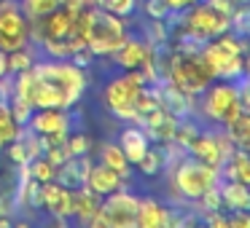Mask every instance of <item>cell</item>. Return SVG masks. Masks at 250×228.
Returning a JSON list of instances; mask_svg holds the SVG:
<instances>
[{"mask_svg": "<svg viewBox=\"0 0 250 228\" xmlns=\"http://www.w3.org/2000/svg\"><path fill=\"white\" fill-rule=\"evenodd\" d=\"M38 59V46H22L17 51H8L6 54V76H14V73H22V70H30L33 62Z\"/></svg>", "mask_w": 250, "mask_h": 228, "instance_id": "44dd1931", "label": "cell"}, {"mask_svg": "<svg viewBox=\"0 0 250 228\" xmlns=\"http://www.w3.org/2000/svg\"><path fill=\"white\" fill-rule=\"evenodd\" d=\"M27 129L38 137H65L73 129V115L65 108H35Z\"/></svg>", "mask_w": 250, "mask_h": 228, "instance_id": "30bf717a", "label": "cell"}, {"mask_svg": "<svg viewBox=\"0 0 250 228\" xmlns=\"http://www.w3.org/2000/svg\"><path fill=\"white\" fill-rule=\"evenodd\" d=\"M89 167H92V158H89V153H83V156H70L65 164H60V167H57L54 180H57L60 185H65V188L76 190V188H81V185H86Z\"/></svg>", "mask_w": 250, "mask_h": 228, "instance_id": "5bb4252c", "label": "cell"}, {"mask_svg": "<svg viewBox=\"0 0 250 228\" xmlns=\"http://www.w3.org/2000/svg\"><path fill=\"white\" fill-rule=\"evenodd\" d=\"M218 193H221V209H226V212L250 209L248 185L237 183V180H221V183H218Z\"/></svg>", "mask_w": 250, "mask_h": 228, "instance_id": "ac0fdd59", "label": "cell"}, {"mask_svg": "<svg viewBox=\"0 0 250 228\" xmlns=\"http://www.w3.org/2000/svg\"><path fill=\"white\" fill-rule=\"evenodd\" d=\"M169 223V209L164 201L153 199V196H137V215L135 226L137 228H162Z\"/></svg>", "mask_w": 250, "mask_h": 228, "instance_id": "9a60e30c", "label": "cell"}, {"mask_svg": "<svg viewBox=\"0 0 250 228\" xmlns=\"http://www.w3.org/2000/svg\"><path fill=\"white\" fill-rule=\"evenodd\" d=\"M86 83V70L70 59H35L30 67V105L70 110L81 102Z\"/></svg>", "mask_w": 250, "mask_h": 228, "instance_id": "6da1fadb", "label": "cell"}, {"mask_svg": "<svg viewBox=\"0 0 250 228\" xmlns=\"http://www.w3.org/2000/svg\"><path fill=\"white\" fill-rule=\"evenodd\" d=\"M100 161H103L105 167H110V169H116V172H121L124 177H129L132 164L126 161L124 151L119 148V142H116V140H105V142H100Z\"/></svg>", "mask_w": 250, "mask_h": 228, "instance_id": "ffe728a7", "label": "cell"}, {"mask_svg": "<svg viewBox=\"0 0 250 228\" xmlns=\"http://www.w3.org/2000/svg\"><path fill=\"white\" fill-rule=\"evenodd\" d=\"M248 110L239 102L237 81H212L205 92L196 97V115L202 124L226 129L231 121H237Z\"/></svg>", "mask_w": 250, "mask_h": 228, "instance_id": "7a4b0ae2", "label": "cell"}, {"mask_svg": "<svg viewBox=\"0 0 250 228\" xmlns=\"http://www.w3.org/2000/svg\"><path fill=\"white\" fill-rule=\"evenodd\" d=\"M207 6H212L215 11H221V14H226V17H231V11L237 8V3L234 0H205Z\"/></svg>", "mask_w": 250, "mask_h": 228, "instance_id": "f546056e", "label": "cell"}, {"mask_svg": "<svg viewBox=\"0 0 250 228\" xmlns=\"http://www.w3.org/2000/svg\"><path fill=\"white\" fill-rule=\"evenodd\" d=\"M194 3H199V0H167L169 11H186V8L194 6Z\"/></svg>", "mask_w": 250, "mask_h": 228, "instance_id": "4dcf8cb0", "label": "cell"}, {"mask_svg": "<svg viewBox=\"0 0 250 228\" xmlns=\"http://www.w3.org/2000/svg\"><path fill=\"white\" fill-rule=\"evenodd\" d=\"M124 185H126V177L121 172L105 167L103 161H97V164L92 161L89 174H86V188L89 190H94L97 196H108V193H113V190L124 188Z\"/></svg>", "mask_w": 250, "mask_h": 228, "instance_id": "4fadbf2b", "label": "cell"}, {"mask_svg": "<svg viewBox=\"0 0 250 228\" xmlns=\"http://www.w3.org/2000/svg\"><path fill=\"white\" fill-rule=\"evenodd\" d=\"M0 169H3V164H0Z\"/></svg>", "mask_w": 250, "mask_h": 228, "instance_id": "836d02e7", "label": "cell"}, {"mask_svg": "<svg viewBox=\"0 0 250 228\" xmlns=\"http://www.w3.org/2000/svg\"><path fill=\"white\" fill-rule=\"evenodd\" d=\"M234 3H237V6H248V0H234Z\"/></svg>", "mask_w": 250, "mask_h": 228, "instance_id": "d6a6232c", "label": "cell"}, {"mask_svg": "<svg viewBox=\"0 0 250 228\" xmlns=\"http://www.w3.org/2000/svg\"><path fill=\"white\" fill-rule=\"evenodd\" d=\"M143 11H146L148 19H167L169 17L167 0H143Z\"/></svg>", "mask_w": 250, "mask_h": 228, "instance_id": "f1b7e54d", "label": "cell"}, {"mask_svg": "<svg viewBox=\"0 0 250 228\" xmlns=\"http://www.w3.org/2000/svg\"><path fill=\"white\" fill-rule=\"evenodd\" d=\"M129 38L126 19L105 11L103 6L89 8V27H86V49L94 57H110L119 46Z\"/></svg>", "mask_w": 250, "mask_h": 228, "instance_id": "5b68a950", "label": "cell"}, {"mask_svg": "<svg viewBox=\"0 0 250 228\" xmlns=\"http://www.w3.org/2000/svg\"><path fill=\"white\" fill-rule=\"evenodd\" d=\"M27 174L33 180H38V183H51L54 174H57V167L46 156H35L33 161L27 164Z\"/></svg>", "mask_w": 250, "mask_h": 228, "instance_id": "484cf974", "label": "cell"}, {"mask_svg": "<svg viewBox=\"0 0 250 228\" xmlns=\"http://www.w3.org/2000/svg\"><path fill=\"white\" fill-rule=\"evenodd\" d=\"M43 156L49 158L54 167H60V164H65L67 158H70V153H67V145H65V140H62V142H51V145H46Z\"/></svg>", "mask_w": 250, "mask_h": 228, "instance_id": "83f0119b", "label": "cell"}, {"mask_svg": "<svg viewBox=\"0 0 250 228\" xmlns=\"http://www.w3.org/2000/svg\"><path fill=\"white\" fill-rule=\"evenodd\" d=\"M119 148L124 151V156H126V161L129 164H137L143 158V153L151 148V140H148V134H146V129L143 126H137V124H132V126H124V129L119 132Z\"/></svg>", "mask_w": 250, "mask_h": 228, "instance_id": "2e32d148", "label": "cell"}, {"mask_svg": "<svg viewBox=\"0 0 250 228\" xmlns=\"http://www.w3.org/2000/svg\"><path fill=\"white\" fill-rule=\"evenodd\" d=\"M137 215V193L129 188H119L113 193L100 199V209L89 226H103V228H135Z\"/></svg>", "mask_w": 250, "mask_h": 228, "instance_id": "8992f818", "label": "cell"}, {"mask_svg": "<svg viewBox=\"0 0 250 228\" xmlns=\"http://www.w3.org/2000/svg\"><path fill=\"white\" fill-rule=\"evenodd\" d=\"M164 81H169L172 86H178L180 92L191 94V97H199L215 78L207 70L199 54H183V51L167 49V54H164Z\"/></svg>", "mask_w": 250, "mask_h": 228, "instance_id": "277c9868", "label": "cell"}, {"mask_svg": "<svg viewBox=\"0 0 250 228\" xmlns=\"http://www.w3.org/2000/svg\"><path fill=\"white\" fill-rule=\"evenodd\" d=\"M30 43V19L17 0H0V51H17Z\"/></svg>", "mask_w": 250, "mask_h": 228, "instance_id": "9c48e42d", "label": "cell"}, {"mask_svg": "<svg viewBox=\"0 0 250 228\" xmlns=\"http://www.w3.org/2000/svg\"><path fill=\"white\" fill-rule=\"evenodd\" d=\"M41 209H46L57 223H65L73 217V190L60 185L57 180L41 183Z\"/></svg>", "mask_w": 250, "mask_h": 228, "instance_id": "8fae6325", "label": "cell"}, {"mask_svg": "<svg viewBox=\"0 0 250 228\" xmlns=\"http://www.w3.org/2000/svg\"><path fill=\"white\" fill-rule=\"evenodd\" d=\"M199 57L207 65V70L212 73L215 81H237L239 76H248V62H245V57L226 51L215 38L202 43Z\"/></svg>", "mask_w": 250, "mask_h": 228, "instance_id": "ba28073f", "label": "cell"}, {"mask_svg": "<svg viewBox=\"0 0 250 228\" xmlns=\"http://www.w3.org/2000/svg\"><path fill=\"white\" fill-rule=\"evenodd\" d=\"M17 3L30 22H35V19L46 17L49 11H54L57 6H62V0H17Z\"/></svg>", "mask_w": 250, "mask_h": 228, "instance_id": "603a6c76", "label": "cell"}, {"mask_svg": "<svg viewBox=\"0 0 250 228\" xmlns=\"http://www.w3.org/2000/svg\"><path fill=\"white\" fill-rule=\"evenodd\" d=\"M140 86L129 83L124 76H110L103 86V105L113 118L119 121H129V124H137V110H135V99Z\"/></svg>", "mask_w": 250, "mask_h": 228, "instance_id": "52a82bcc", "label": "cell"}, {"mask_svg": "<svg viewBox=\"0 0 250 228\" xmlns=\"http://www.w3.org/2000/svg\"><path fill=\"white\" fill-rule=\"evenodd\" d=\"M132 167H135L137 172L143 174V177H156V174H162V169H167V161H164L162 145L148 148V151L143 153V158H140V161H137V164H132Z\"/></svg>", "mask_w": 250, "mask_h": 228, "instance_id": "7402d4cb", "label": "cell"}, {"mask_svg": "<svg viewBox=\"0 0 250 228\" xmlns=\"http://www.w3.org/2000/svg\"><path fill=\"white\" fill-rule=\"evenodd\" d=\"M100 199H103V196L89 190L86 185L76 188L73 190V220L89 226V223L94 220V215H97V209H100Z\"/></svg>", "mask_w": 250, "mask_h": 228, "instance_id": "d6986e66", "label": "cell"}, {"mask_svg": "<svg viewBox=\"0 0 250 228\" xmlns=\"http://www.w3.org/2000/svg\"><path fill=\"white\" fill-rule=\"evenodd\" d=\"M0 212H11V207H8V199L3 193H0Z\"/></svg>", "mask_w": 250, "mask_h": 228, "instance_id": "1f68e13d", "label": "cell"}, {"mask_svg": "<svg viewBox=\"0 0 250 228\" xmlns=\"http://www.w3.org/2000/svg\"><path fill=\"white\" fill-rule=\"evenodd\" d=\"M97 6H103L105 11L116 14L121 19H129L137 11V0H97Z\"/></svg>", "mask_w": 250, "mask_h": 228, "instance_id": "4316f807", "label": "cell"}, {"mask_svg": "<svg viewBox=\"0 0 250 228\" xmlns=\"http://www.w3.org/2000/svg\"><path fill=\"white\" fill-rule=\"evenodd\" d=\"M65 145L70 156H83V153H89L94 148V140L89 137L86 129H70L65 137Z\"/></svg>", "mask_w": 250, "mask_h": 228, "instance_id": "cb8c5ba5", "label": "cell"}, {"mask_svg": "<svg viewBox=\"0 0 250 228\" xmlns=\"http://www.w3.org/2000/svg\"><path fill=\"white\" fill-rule=\"evenodd\" d=\"M194 158H199V161H205L207 167L212 169H221L223 164H226V158H223L221 153V145H218V134H215V126H202V132L194 137V142L188 145V151Z\"/></svg>", "mask_w": 250, "mask_h": 228, "instance_id": "7c38bea8", "label": "cell"}, {"mask_svg": "<svg viewBox=\"0 0 250 228\" xmlns=\"http://www.w3.org/2000/svg\"><path fill=\"white\" fill-rule=\"evenodd\" d=\"M146 54H148V43L143 38H132V33H129V38H126L124 43L119 46V51H113L108 59L113 62L119 70H132V67L143 65Z\"/></svg>", "mask_w": 250, "mask_h": 228, "instance_id": "e0dca14e", "label": "cell"}, {"mask_svg": "<svg viewBox=\"0 0 250 228\" xmlns=\"http://www.w3.org/2000/svg\"><path fill=\"white\" fill-rule=\"evenodd\" d=\"M218 183H221V172L194 158L191 153H183L169 169V190L178 201H196L207 188Z\"/></svg>", "mask_w": 250, "mask_h": 228, "instance_id": "3957f363", "label": "cell"}, {"mask_svg": "<svg viewBox=\"0 0 250 228\" xmlns=\"http://www.w3.org/2000/svg\"><path fill=\"white\" fill-rule=\"evenodd\" d=\"M226 134L231 137V142L237 148H248L250 145V113H242L237 121L226 126Z\"/></svg>", "mask_w": 250, "mask_h": 228, "instance_id": "d4e9b609", "label": "cell"}]
</instances>
